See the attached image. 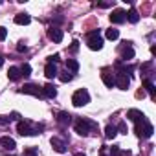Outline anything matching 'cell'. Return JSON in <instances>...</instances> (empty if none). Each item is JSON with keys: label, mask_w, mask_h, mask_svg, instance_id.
Returning a JSON list of instances; mask_svg holds the SVG:
<instances>
[{"label": "cell", "mask_w": 156, "mask_h": 156, "mask_svg": "<svg viewBox=\"0 0 156 156\" xmlns=\"http://www.w3.org/2000/svg\"><path fill=\"white\" fill-rule=\"evenodd\" d=\"M17 130H19L20 136H35V134H39L42 130V125H33L31 121L26 119V121H19Z\"/></svg>", "instance_id": "6da1fadb"}, {"label": "cell", "mask_w": 156, "mask_h": 156, "mask_svg": "<svg viewBox=\"0 0 156 156\" xmlns=\"http://www.w3.org/2000/svg\"><path fill=\"white\" fill-rule=\"evenodd\" d=\"M70 50H72V51H77V50H79V42L73 41V42H72V46H70Z\"/></svg>", "instance_id": "f546056e"}, {"label": "cell", "mask_w": 156, "mask_h": 156, "mask_svg": "<svg viewBox=\"0 0 156 156\" xmlns=\"http://www.w3.org/2000/svg\"><path fill=\"white\" fill-rule=\"evenodd\" d=\"M110 154H112V156H118V154H119V149H118V147H112V149H110Z\"/></svg>", "instance_id": "1f68e13d"}, {"label": "cell", "mask_w": 156, "mask_h": 156, "mask_svg": "<svg viewBox=\"0 0 156 156\" xmlns=\"http://www.w3.org/2000/svg\"><path fill=\"white\" fill-rule=\"evenodd\" d=\"M30 22H31V17L28 13H19L15 17V24H19V26H28Z\"/></svg>", "instance_id": "9a60e30c"}, {"label": "cell", "mask_w": 156, "mask_h": 156, "mask_svg": "<svg viewBox=\"0 0 156 156\" xmlns=\"http://www.w3.org/2000/svg\"><path fill=\"white\" fill-rule=\"evenodd\" d=\"M121 57H123L125 61H130V59L134 57V50H132L130 46H123V50H121Z\"/></svg>", "instance_id": "d6986e66"}, {"label": "cell", "mask_w": 156, "mask_h": 156, "mask_svg": "<svg viewBox=\"0 0 156 156\" xmlns=\"http://www.w3.org/2000/svg\"><path fill=\"white\" fill-rule=\"evenodd\" d=\"M24 156H37V147H30L24 151Z\"/></svg>", "instance_id": "4316f807"}, {"label": "cell", "mask_w": 156, "mask_h": 156, "mask_svg": "<svg viewBox=\"0 0 156 156\" xmlns=\"http://www.w3.org/2000/svg\"><path fill=\"white\" fill-rule=\"evenodd\" d=\"M127 20H129V22H132V24H136V22L140 20V15H138V11H136V9H130V11L127 13Z\"/></svg>", "instance_id": "44dd1931"}, {"label": "cell", "mask_w": 156, "mask_h": 156, "mask_svg": "<svg viewBox=\"0 0 156 156\" xmlns=\"http://www.w3.org/2000/svg\"><path fill=\"white\" fill-rule=\"evenodd\" d=\"M22 94H30V96H35V98H42V88L37 87V85H24L20 88Z\"/></svg>", "instance_id": "ba28073f"}, {"label": "cell", "mask_w": 156, "mask_h": 156, "mask_svg": "<svg viewBox=\"0 0 156 156\" xmlns=\"http://www.w3.org/2000/svg\"><path fill=\"white\" fill-rule=\"evenodd\" d=\"M48 37H50V41H53V42H61L62 37H64V33H62V30H59V28H50V30H48Z\"/></svg>", "instance_id": "9c48e42d"}, {"label": "cell", "mask_w": 156, "mask_h": 156, "mask_svg": "<svg viewBox=\"0 0 156 156\" xmlns=\"http://www.w3.org/2000/svg\"><path fill=\"white\" fill-rule=\"evenodd\" d=\"M88 48L94 50V51H98V50L103 48V39H101V35H99V30H96V31H92V33L88 35Z\"/></svg>", "instance_id": "5b68a950"}, {"label": "cell", "mask_w": 156, "mask_h": 156, "mask_svg": "<svg viewBox=\"0 0 156 156\" xmlns=\"http://www.w3.org/2000/svg\"><path fill=\"white\" fill-rule=\"evenodd\" d=\"M72 103L73 107H85L90 103V94L87 88H79V90H75L73 96H72Z\"/></svg>", "instance_id": "7a4b0ae2"}, {"label": "cell", "mask_w": 156, "mask_h": 156, "mask_svg": "<svg viewBox=\"0 0 156 156\" xmlns=\"http://www.w3.org/2000/svg\"><path fill=\"white\" fill-rule=\"evenodd\" d=\"M20 73H22L24 77H28V75H31V66H30L28 62H26V64H22V66H20Z\"/></svg>", "instance_id": "d4e9b609"}, {"label": "cell", "mask_w": 156, "mask_h": 156, "mask_svg": "<svg viewBox=\"0 0 156 156\" xmlns=\"http://www.w3.org/2000/svg\"><path fill=\"white\" fill-rule=\"evenodd\" d=\"M44 75L48 77V79H53V77H57V75H59L57 66H55L53 62H48V64L44 66Z\"/></svg>", "instance_id": "7c38bea8"}, {"label": "cell", "mask_w": 156, "mask_h": 156, "mask_svg": "<svg viewBox=\"0 0 156 156\" xmlns=\"http://www.w3.org/2000/svg\"><path fill=\"white\" fill-rule=\"evenodd\" d=\"M143 85H145V88L149 90V94H151V96L154 98V85H152V81H149V79H147V81H145Z\"/></svg>", "instance_id": "484cf974"}, {"label": "cell", "mask_w": 156, "mask_h": 156, "mask_svg": "<svg viewBox=\"0 0 156 156\" xmlns=\"http://www.w3.org/2000/svg\"><path fill=\"white\" fill-rule=\"evenodd\" d=\"M42 96H46V98L53 99V98L57 96V88H55L53 85H46V87H42Z\"/></svg>", "instance_id": "e0dca14e"}, {"label": "cell", "mask_w": 156, "mask_h": 156, "mask_svg": "<svg viewBox=\"0 0 156 156\" xmlns=\"http://www.w3.org/2000/svg\"><path fill=\"white\" fill-rule=\"evenodd\" d=\"M92 129H96V123L94 121H88L85 118H79V119L75 121V132L79 134V136H88Z\"/></svg>", "instance_id": "3957f363"}, {"label": "cell", "mask_w": 156, "mask_h": 156, "mask_svg": "<svg viewBox=\"0 0 156 156\" xmlns=\"http://www.w3.org/2000/svg\"><path fill=\"white\" fill-rule=\"evenodd\" d=\"M116 130H119V132H121V134H127V132H129V130H127V123H119V125H118V129H116Z\"/></svg>", "instance_id": "83f0119b"}, {"label": "cell", "mask_w": 156, "mask_h": 156, "mask_svg": "<svg viewBox=\"0 0 156 156\" xmlns=\"http://www.w3.org/2000/svg\"><path fill=\"white\" fill-rule=\"evenodd\" d=\"M50 143H51L53 151H57V152H61V154H62V152H66V143H64L61 138H51V141H50Z\"/></svg>", "instance_id": "8fae6325"}, {"label": "cell", "mask_w": 156, "mask_h": 156, "mask_svg": "<svg viewBox=\"0 0 156 156\" xmlns=\"http://www.w3.org/2000/svg\"><path fill=\"white\" fill-rule=\"evenodd\" d=\"M127 20V11H123V9H114L112 13H110V22L112 24H123Z\"/></svg>", "instance_id": "52a82bcc"}, {"label": "cell", "mask_w": 156, "mask_h": 156, "mask_svg": "<svg viewBox=\"0 0 156 156\" xmlns=\"http://www.w3.org/2000/svg\"><path fill=\"white\" fill-rule=\"evenodd\" d=\"M8 77L11 81H19L20 77H22V73H20V68H17V66H11L9 70H8Z\"/></svg>", "instance_id": "2e32d148"}, {"label": "cell", "mask_w": 156, "mask_h": 156, "mask_svg": "<svg viewBox=\"0 0 156 156\" xmlns=\"http://www.w3.org/2000/svg\"><path fill=\"white\" fill-rule=\"evenodd\" d=\"M57 61H59V55H57V53H55V55H51V57H50V62H53V64H55V62H57Z\"/></svg>", "instance_id": "d6a6232c"}, {"label": "cell", "mask_w": 156, "mask_h": 156, "mask_svg": "<svg viewBox=\"0 0 156 156\" xmlns=\"http://www.w3.org/2000/svg\"><path fill=\"white\" fill-rule=\"evenodd\" d=\"M0 143H2V147H4V149H8V151H13V149L17 147L15 140H13V138H9V136H2V138H0Z\"/></svg>", "instance_id": "5bb4252c"}, {"label": "cell", "mask_w": 156, "mask_h": 156, "mask_svg": "<svg viewBox=\"0 0 156 156\" xmlns=\"http://www.w3.org/2000/svg\"><path fill=\"white\" fill-rule=\"evenodd\" d=\"M116 134H118V130H116V127H114V125H108V127L105 129V136H107L108 140L116 138Z\"/></svg>", "instance_id": "7402d4cb"}, {"label": "cell", "mask_w": 156, "mask_h": 156, "mask_svg": "<svg viewBox=\"0 0 156 156\" xmlns=\"http://www.w3.org/2000/svg\"><path fill=\"white\" fill-rule=\"evenodd\" d=\"M57 121L61 123V125H70L72 123V116L68 114V112H59V116H57Z\"/></svg>", "instance_id": "ac0fdd59"}, {"label": "cell", "mask_w": 156, "mask_h": 156, "mask_svg": "<svg viewBox=\"0 0 156 156\" xmlns=\"http://www.w3.org/2000/svg\"><path fill=\"white\" fill-rule=\"evenodd\" d=\"M17 50H19V51H26V50H28V48H26V46H24V44H19V46H17Z\"/></svg>", "instance_id": "836d02e7"}, {"label": "cell", "mask_w": 156, "mask_h": 156, "mask_svg": "<svg viewBox=\"0 0 156 156\" xmlns=\"http://www.w3.org/2000/svg\"><path fill=\"white\" fill-rule=\"evenodd\" d=\"M72 77H73V75H72V73L66 70V72H62V73L59 75V79H61L62 83H68V81H72Z\"/></svg>", "instance_id": "cb8c5ba5"}, {"label": "cell", "mask_w": 156, "mask_h": 156, "mask_svg": "<svg viewBox=\"0 0 156 156\" xmlns=\"http://www.w3.org/2000/svg\"><path fill=\"white\" fill-rule=\"evenodd\" d=\"M152 132H154V129H152V125H151L147 119H141V121L136 123V134H138V138L147 140V138L152 136Z\"/></svg>", "instance_id": "277c9868"}, {"label": "cell", "mask_w": 156, "mask_h": 156, "mask_svg": "<svg viewBox=\"0 0 156 156\" xmlns=\"http://www.w3.org/2000/svg\"><path fill=\"white\" fill-rule=\"evenodd\" d=\"M75 156H87V154H83V152H77V154H75Z\"/></svg>", "instance_id": "d590c367"}, {"label": "cell", "mask_w": 156, "mask_h": 156, "mask_svg": "<svg viewBox=\"0 0 156 156\" xmlns=\"http://www.w3.org/2000/svg\"><path fill=\"white\" fill-rule=\"evenodd\" d=\"M118 37H119V31H118V30H114V28L107 30V39H110V41H116Z\"/></svg>", "instance_id": "603a6c76"}, {"label": "cell", "mask_w": 156, "mask_h": 156, "mask_svg": "<svg viewBox=\"0 0 156 156\" xmlns=\"http://www.w3.org/2000/svg\"><path fill=\"white\" fill-rule=\"evenodd\" d=\"M2 64H4V57H2V55H0V66H2Z\"/></svg>", "instance_id": "e575fe53"}, {"label": "cell", "mask_w": 156, "mask_h": 156, "mask_svg": "<svg viewBox=\"0 0 156 156\" xmlns=\"http://www.w3.org/2000/svg\"><path fill=\"white\" fill-rule=\"evenodd\" d=\"M101 79H103L105 87H108V88H112V87H114V73H110L107 68H105V70H103V73H101Z\"/></svg>", "instance_id": "4fadbf2b"}, {"label": "cell", "mask_w": 156, "mask_h": 156, "mask_svg": "<svg viewBox=\"0 0 156 156\" xmlns=\"http://www.w3.org/2000/svg\"><path fill=\"white\" fill-rule=\"evenodd\" d=\"M129 85H130V77H129V75L119 73V72L114 75V87H118V88H121V90H127Z\"/></svg>", "instance_id": "8992f818"}, {"label": "cell", "mask_w": 156, "mask_h": 156, "mask_svg": "<svg viewBox=\"0 0 156 156\" xmlns=\"http://www.w3.org/2000/svg\"><path fill=\"white\" fill-rule=\"evenodd\" d=\"M6 37H8V30L4 26H0V41H4Z\"/></svg>", "instance_id": "f1b7e54d"}, {"label": "cell", "mask_w": 156, "mask_h": 156, "mask_svg": "<svg viewBox=\"0 0 156 156\" xmlns=\"http://www.w3.org/2000/svg\"><path fill=\"white\" fill-rule=\"evenodd\" d=\"M11 121V118H4V116H0V125H6V123H9Z\"/></svg>", "instance_id": "4dcf8cb0"}, {"label": "cell", "mask_w": 156, "mask_h": 156, "mask_svg": "<svg viewBox=\"0 0 156 156\" xmlns=\"http://www.w3.org/2000/svg\"><path fill=\"white\" fill-rule=\"evenodd\" d=\"M127 118H129L130 121H134V123H138V121H141V119H145V116H143V112H141V110H138V108H130V110L127 112Z\"/></svg>", "instance_id": "30bf717a"}, {"label": "cell", "mask_w": 156, "mask_h": 156, "mask_svg": "<svg viewBox=\"0 0 156 156\" xmlns=\"http://www.w3.org/2000/svg\"><path fill=\"white\" fill-rule=\"evenodd\" d=\"M66 68L70 70V73H77V70H79V62H77V61H73V59H68V62H66Z\"/></svg>", "instance_id": "ffe728a7"}]
</instances>
